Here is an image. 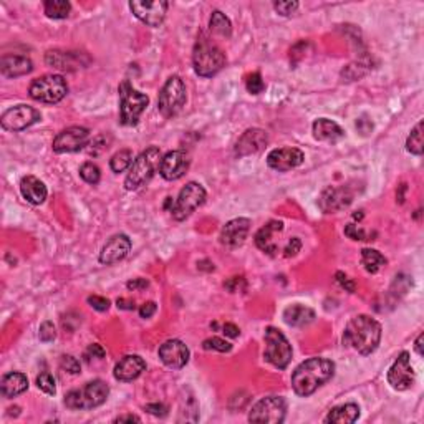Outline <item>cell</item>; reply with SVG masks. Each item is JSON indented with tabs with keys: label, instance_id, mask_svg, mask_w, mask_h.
Listing matches in <instances>:
<instances>
[{
	"label": "cell",
	"instance_id": "obj_46",
	"mask_svg": "<svg viewBox=\"0 0 424 424\" xmlns=\"http://www.w3.org/2000/svg\"><path fill=\"white\" fill-rule=\"evenodd\" d=\"M300 249H302V240H300L299 237H292V239L288 240L287 247L284 249V255L285 257H295L297 253L300 252Z\"/></svg>",
	"mask_w": 424,
	"mask_h": 424
},
{
	"label": "cell",
	"instance_id": "obj_16",
	"mask_svg": "<svg viewBox=\"0 0 424 424\" xmlns=\"http://www.w3.org/2000/svg\"><path fill=\"white\" fill-rule=\"evenodd\" d=\"M169 3L162 0H151V2H129V9L134 14V17L140 18L142 23L148 27H160L166 18Z\"/></svg>",
	"mask_w": 424,
	"mask_h": 424
},
{
	"label": "cell",
	"instance_id": "obj_1",
	"mask_svg": "<svg viewBox=\"0 0 424 424\" xmlns=\"http://www.w3.org/2000/svg\"><path fill=\"white\" fill-rule=\"evenodd\" d=\"M335 375V363L327 358H310L297 366L292 375V388L299 396H310L327 384Z\"/></svg>",
	"mask_w": 424,
	"mask_h": 424
},
{
	"label": "cell",
	"instance_id": "obj_54",
	"mask_svg": "<svg viewBox=\"0 0 424 424\" xmlns=\"http://www.w3.org/2000/svg\"><path fill=\"white\" fill-rule=\"evenodd\" d=\"M116 307L121 308V310H134V302L129 299H118Z\"/></svg>",
	"mask_w": 424,
	"mask_h": 424
},
{
	"label": "cell",
	"instance_id": "obj_55",
	"mask_svg": "<svg viewBox=\"0 0 424 424\" xmlns=\"http://www.w3.org/2000/svg\"><path fill=\"white\" fill-rule=\"evenodd\" d=\"M133 423V421H136V423H141V418L140 416H136V414H125V416H118L116 419H114V423Z\"/></svg>",
	"mask_w": 424,
	"mask_h": 424
},
{
	"label": "cell",
	"instance_id": "obj_12",
	"mask_svg": "<svg viewBox=\"0 0 424 424\" xmlns=\"http://www.w3.org/2000/svg\"><path fill=\"white\" fill-rule=\"evenodd\" d=\"M40 120L42 114L38 110L32 108L29 105H17L2 114L0 125L7 132H23V129L30 128L32 125H35Z\"/></svg>",
	"mask_w": 424,
	"mask_h": 424
},
{
	"label": "cell",
	"instance_id": "obj_19",
	"mask_svg": "<svg viewBox=\"0 0 424 424\" xmlns=\"http://www.w3.org/2000/svg\"><path fill=\"white\" fill-rule=\"evenodd\" d=\"M189 164H191V160L184 151H179V149L169 151L161 160L160 174L166 181H177L188 173Z\"/></svg>",
	"mask_w": 424,
	"mask_h": 424
},
{
	"label": "cell",
	"instance_id": "obj_13",
	"mask_svg": "<svg viewBox=\"0 0 424 424\" xmlns=\"http://www.w3.org/2000/svg\"><path fill=\"white\" fill-rule=\"evenodd\" d=\"M355 199V191L350 186H330L323 189L319 197V208L325 214H334L343 211Z\"/></svg>",
	"mask_w": 424,
	"mask_h": 424
},
{
	"label": "cell",
	"instance_id": "obj_10",
	"mask_svg": "<svg viewBox=\"0 0 424 424\" xmlns=\"http://www.w3.org/2000/svg\"><path fill=\"white\" fill-rule=\"evenodd\" d=\"M204 201H205V189L202 188L199 182H188V184L181 189L177 199L173 202L171 208L173 217L176 221L188 219L199 205L204 204Z\"/></svg>",
	"mask_w": 424,
	"mask_h": 424
},
{
	"label": "cell",
	"instance_id": "obj_36",
	"mask_svg": "<svg viewBox=\"0 0 424 424\" xmlns=\"http://www.w3.org/2000/svg\"><path fill=\"white\" fill-rule=\"evenodd\" d=\"M133 164V153L129 149H121V151L114 153L110 160V168L113 173H123Z\"/></svg>",
	"mask_w": 424,
	"mask_h": 424
},
{
	"label": "cell",
	"instance_id": "obj_50",
	"mask_svg": "<svg viewBox=\"0 0 424 424\" xmlns=\"http://www.w3.org/2000/svg\"><path fill=\"white\" fill-rule=\"evenodd\" d=\"M336 280H338V284L342 285L345 290L348 292H355V284L351 282L350 279H348L347 275H345L343 272H336Z\"/></svg>",
	"mask_w": 424,
	"mask_h": 424
},
{
	"label": "cell",
	"instance_id": "obj_14",
	"mask_svg": "<svg viewBox=\"0 0 424 424\" xmlns=\"http://www.w3.org/2000/svg\"><path fill=\"white\" fill-rule=\"evenodd\" d=\"M90 141V129L83 126H70L63 129L55 136L53 140V151L58 154L63 153H75L85 148Z\"/></svg>",
	"mask_w": 424,
	"mask_h": 424
},
{
	"label": "cell",
	"instance_id": "obj_3",
	"mask_svg": "<svg viewBox=\"0 0 424 424\" xmlns=\"http://www.w3.org/2000/svg\"><path fill=\"white\" fill-rule=\"evenodd\" d=\"M225 62H227V58H225L224 51L216 43H212L205 35H201L197 38L192 51V65L194 71L199 77H214V75H217L224 68Z\"/></svg>",
	"mask_w": 424,
	"mask_h": 424
},
{
	"label": "cell",
	"instance_id": "obj_40",
	"mask_svg": "<svg viewBox=\"0 0 424 424\" xmlns=\"http://www.w3.org/2000/svg\"><path fill=\"white\" fill-rule=\"evenodd\" d=\"M37 386H38V390H42L43 393H47V395L57 393V383H55V378L50 373H42L40 376H38Z\"/></svg>",
	"mask_w": 424,
	"mask_h": 424
},
{
	"label": "cell",
	"instance_id": "obj_9",
	"mask_svg": "<svg viewBox=\"0 0 424 424\" xmlns=\"http://www.w3.org/2000/svg\"><path fill=\"white\" fill-rule=\"evenodd\" d=\"M186 105V85L181 80V77L173 75L164 83L162 90L160 91L158 98V108L164 118H173L181 112L182 106Z\"/></svg>",
	"mask_w": 424,
	"mask_h": 424
},
{
	"label": "cell",
	"instance_id": "obj_31",
	"mask_svg": "<svg viewBox=\"0 0 424 424\" xmlns=\"http://www.w3.org/2000/svg\"><path fill=\"white\" fill-rule=\"evenodd\" d=\"M360 418L358 404L348 403L336 406L325 418V423H336V424H351Z\"/></svg>",
	"mask_w": 424,
	"mask_h": 424
},
{
	"label": "cell",
	"instance_id": "obj_21",
	"mask_svg": "<svg viewBox=\"0 0 424 424\" xmlns=\"http://www.w3.org/2000/svg\"><path fill=\"white\" fill-rule=\"evenodd\" d=\"M269 136L264 129L260 128H251L242 133L236 142V154L239 158L251 156V154L260 153L267 146Z\"/></svg>",
	"mask_w": 424,
	"mask_h": 424
},
{
	"label": "cell",
	"instance_id": "obj_32",
	"mask_svg": "<svg viewBox=\"0 0 424 424\" xmlns=\"http://www.w3.org/2000/svg\"><path fill=\"white\" fill-rule=\"evenodd\" d=\"M43 9H45L47 17L60 21V18L68 17L71 5L66 0H47V2L43 3Z\"/></svg>",
	"mask_w": 424,
	"mask_h": 424
},
{
	"label": "cell",
	"instance_id": "obj_22",
	"mask_svg": "<svg viewBox=\"0 0 424 424\" xmlns=\"http://www.w3.org/2000/svg\"><path fill=\"white\" fill-rule=\"evenodd\" d=\"M249 232H251V221L245 217H237V219L229 221L221 231V242L227 247H239L245 242Z\"/></svg>",
	"mask_w": 424,
	"mask_h": 424
},
{
	"label": "cell",
	"instance_id": "obj_47",
	"mask_svg": "<svg viewBox=\"0 0 424 424\" xmlns=\"http://www.w3.org/2000/svg\"><path fill=\"white\" fill-rule=\"evenodd\" d=\"M145 410L148 411V413H151L154 416H160V418H164L166 414H168V406L166 404H161V403H153V404H146Z\"/></svg>",
	"mask_w": 424,
	"mask_h": 424
},
{
	"label": "cell",
	"instance_id": "obj_56",
	"mask_svg": "<svg viewBox=\"0 0 424 424\" xmlns=\"http://www.w3.org/2000/svg\"><path fill=\"white\" fill-rule=\"evenodd\" d=\"M423 340H424V334H419V336H418V338H416V343H414V348H416V351H418L419 356L424 355V351H423Z\"/></svg>",
	"mask_w": 424,
	"mask_h": 424
},
{
	"label": "cell",
	"instance_id": "obj_28",
	"mask_svg": "<svg viewBox=\"0 0 424 424\" xmlns=\"http://www.w3.org/2000/svg\"><path fill=\"white\" fill-rule=\"evenodd\" d=\"M313 136L315 140L325 141V142H336L345 138V132L340 128V125H336L335 121L327 120V118H320L313 123L312 126Z\"/></svg>",
	"mask_w": 424,
	"mask_h": 424
},
{
	"label": "cell",
	"instance_id": "obj_17",
	"mask_svg": "<svg viewBox=\"0 0 424 424\" xmlns=\"http://www.w3.org/2000/svg\"><path fill=\"white\" fill-rule=\"evenodd\" d=\"M305 160V154L299 148H279L272 149L267 154V164L269 168L275 169V171L287 173L292 169L299 168Z\"/></svg>",
	"mask_w": 424,
	"mask_h": 424
},
{
	"label": "cell",
	"instance_id": "obj_20",
	"mask_svg": "<svg viewBox=\"0 0 424 424\" xmlns=\"http://www.w3.org/2000/svg\"><path fill=\"white\" fill-rule=\"evenodd\" d=\"M132 251V240L125 234H114L110 237L108 242L103 245L100 252V262L105 265H113L125 259Z\"/></svg>",
	"mask_w": 424,
	"mask_h": 424
},
{
	"label": "cell",
	"instance_id": "obj_44",
	"mask_svg": "<svg viewBox=\"0 0 424 424\" xmlns=\"http://www.w3.org/2000/svg\"><path fill=\"white\" fill-rule=\"evenodd\" d=\"M345 236H348L353 240H370L368 239L366 231H363L362 227H358V225L355 224H348L347 227H345Z\"/></svg>",
	"mask_w": 424,
	"mask_h": 424
},
{
	"label": "cell",
	"instance_id": "obj_57",
	"mask_svg": "<svg viewBox=\"0 0 424 424\" xmlns=\"http://www.w3.org/2000/svg\"><path fill=\"white\" fill-rule=\"evenodd\" d=\"M353 219H358V221H362V219H363V212H362V211L355 212V214H353Z\"/></svg>",
	"mask_w": 424,
	"mask_h": 424
},
{
	"label": "cell",
	"instance_id": "obj_5",
	"mask_svg": "<svg viewBox=\"0 0 424 424\" xmlns=\"http://www.w3.org/2000/svg\"><path fill=\"white\" fill-rule=\"evenodd\" d=\"M118 93H120V123L123 126H136L148 106L149 98L141 91L134 90L128 80L120 83Z\"/></svg>",
	"mask_w": 424,
	"mask_h": 424
},
{
	"label": "cell",
	"instance_id": "obj_35",
	"mask_svg": "<svg viewBox=\"0 0 424 424\" xmlns=\"http://www.w3.org/2000/svg\"><path fill=\"white\" fill-rule=\"evenodd\" d=\"M406 149L414 156H421L424 151V141H423V121H419L418 125L411 129L410 136L406 141Z\"/></svg>",
	"mask_w": 424,
	"mask_h": 424
},
{
	"label": "cell",
	"instance_id": "obj_53",
	"mask_svg": "<svg viewBox=\"0 0 424 424\" xmlns=\"http://www.w3.org/2000/svg\"><path fill=\"white\" fill-rule=\"evenodd\" d=\"M223 334L225 336H229V338H237V336L240 335L239 327H236L234 323H225L223 327Z\"/></svg>",
	"mask_w": 424,
	"mask_h": 424
},
{
	"label": "cell",
	"instance_id": "obj_49",
	"mask_svg": "<svg viewBox=\"0 0 424 424\" xmlns=\"http://www.w3.org/2000/svg\"><path fill=\"white\" fill-rule=\"evenodd\" d=\"M126 287H128V290H133V292L145 290V288L149 287V282L146 279H133L126 284Z\"/></svg>",
	"mask_w": 424,
	"mask_h": 424
},
{
	"label": "cell",
	"instance_id": "obj_43",
	"mask_svg": "<svg viewBox=\"0 0 424 424\" xmlns=\"http://www.w3.org/2000/svg\"><path fill=\"white\" fill-rule=\"evenodd\" d=\"M38 336H40V340L43 343H50L53 342L55 338H57V332H55V327L51 322H43L40 325V334H38Z\"/></svg>",
	"mask_w": 424,
	"mask_h": 424
},
{
	"label": "cell",
	"instance_id": "obj_38",
	"mask_svg": "<svg viewBox=\"0 0 424 424\" xmlns=\"http://www.w3.org/2000/svg\"><path fill=\"white\" fill-rule=\"evenodd\" d=\"M202 348L204 350H216L221 351V353H229L232 350V345L229 342H225L223 338H217V336H212V338H208L202 342Z\"/></svg>",
	"mask_w": 424,
	"mask_h": 424
},
{
	"label": "cell",
	"instance_id": "obj_48",
	"mask_svg": "<svg viewBox=\"0 0 424 424\" xmlns=\"http://www.w3.org/2000/svg\"><path fill=\"white\" fill-rule=\"evenodd\" d=\"M158 305L154 302H146L140 307V316L141 319H151V316L156 313Z\"/></svg>",
	"mask_w": 424,
	"mask_h": 424
},
{
	"label": "cell",
	"instance_id": "obj_8",
	"mask_svg": "<svg viewBox=\"0 0 424 424\" xmlns=\"http://www.w3.org/2000/svg\"><path fill=\"white\" fill-rule=\"evenodd\" d=\"M265 351L264 358L272 366L285 370L292 360V345L285 338V335L279 328L267 327L265 328Z\"/></svg>",
	"mask_w": 424,
	"mask_h": 424
},
{
	"label": "cell",
	"instance_id": "obj_15",
	"mask_svg": "<svg viewBox=\"0 0 424 424\" xmlns=\"http://www.w3.org/2000/svg\"><path fill=\"white\" fill-rule=\"evenodd\" d=\"M388 383L396 391H406L413 386L414 370L411 366L408 351H401L396 362L391 364V368L388 370Z\"/></svg>",
	"mask_w": 424,
	"mask_h": 424
},
{
	"label": "cell",
	"instance_id": "obj_42",
	"mask_svg": "<svg viewBox=\"0 0 424 424\" xmlns=\"http://www.w3.org/2000/svg\"><path fill=\"white\" fill-rule=\"evenodd\" d=\"M273 9H275L277 14L282 15V17H288V15H292L293 12L299 9V2H295V0H287V2H275V3H273Z\"/></svg>",
	"mask_w": 424,
	"mask_h": 424
},
{
	"label": "cell",
	"instance_id": "obj_23",
	"mask_svg": "<svg viewBox=\"0 0 424 424\" xmlns=\"http://www.w3.org/2000/svg\"><path fill=\"white\" fill-rule=\"evenodd\" d=\"M145 370H146V362L140 355H126L116 363L113 375L118 382L128 383L136 379Z\"/></svg>",
	"mask_w": 424,
	"mask_h": 424
},
{
	"label": "cell",
	"instance_id": "obj_30",
	"mask_svg": "<svg viewBox=\"0 0 424 424\" xmlns=\"http://www.w3.org/2000/svg\"><path fill=\"white\" fill-rule=\"evenodd\" d=\"M313 319H315V312L305 305H290L284 310L285 323L290 327H305V325L312 323Z\"/></svg>",
	"mask_w": 424,
	"mask_h": 424
},
{
	"label": "cell",
	"instance_id": "obj_41",
	"mask_svg": "<svg viewBox=\"0 0 424 424\" xmlns=\"http://www.w3.org/2000/svg\"><path fill=\"white\" fill-rule=\"evenodd\" d=\"M60 366H62V370L68 371V373H71V375H78L82 371L80 362H78V360L71 355H63L62 356Z\"/></svg>",
	"mask_w": 424,
	"mask_h": 424
},
{
	"label": "cell",
	"instance_id": "obj_37",
	"mask_svg": "<svg viewBox=\"0 0 424 424\" xmlns=\"http://www.w3.org/2000/svg\"><path fill=\"white\" fill-rule=\"evenodd\" d=\"M80 176H82V179L85 182H88V184H98L101 177V171H100V168L95 164V162L86 161L82 164Z\"/></svg>",
	"mask_w": 424,
	"mask_h": 424
},
{
	"label": "cell",
	"instance_id": "obj_26",
	"mask_svg": "<svg viewBox=\"0 0 424 424\" xmlns=\"http://www.w3.org/2000/svg\"><path fill=\"white\" fill-rule=\"evenodd\" d=\"M21 192L23 199L34 205H40L47 199V186L35 176H25L21 181Z\"/></svg>",
	"mask_w": 424,
	"mask_h": 424
},
{
	"label": "cell",
	"instance_id": "obj_24",
	"mask_svg": "<svg viewBox=\"0 0 424 424\" xmlns=\"http://www.w3.org/2000/svg\"><path fill=\"white\" fill-rule=\"evenodd\" d=\"M284 231L282 221H271L267 225H264L259 232L255 234V245L260 251L269 253V255H275L279 252V245H277L273 237L279 236Z\"/></svg>",
	"mask_w": 424,
	"mask_h": 424
},
{
	"label": "cell",
	"instance_id": "obj_4",
	"mask_svg": "<svg viewBox=\"0 0 424 424\" xmlns=\"http://www.w3.org/2000/svg\"><path fill=\"white\" fill-rule=\"evenodd\" d=\"M161 149L158 146H149L148 149H145L133 161L128 176L125 179V188L128 191H136L141 186H145L146 182L151 181L156 169L161 166Z\"/></svg>",
	"mask_w": 424,
	"mask_h": 424
},
{
	"label": "cell",
	"instance_id": "obj_6",
	"mask_svg": "<svg viewBox=\"0 0 424 424\" xmlns=\"http://www.w3.org/2000/svg\"><path fill=\"white\" fill-rule=\"evenodd\" d=\"M110 395V386L103 379H93L82 390H71L65 396V406L70 410H93L101 406Z\"/></svg>",
	"mask_w": 424,
	"mask_h": 424
},
{
	"label": "cell",
	"instance_id": "obj_11",
	"mask_svg": "<svg viewBox=\"0 0 424 424\" xmlns=\"http://www.w3.org/2000/svg\"><path fill=\"white\" fill-rule=\"evenodd\" d=\"M287 413V403L282 396H265L257 401L249 413L251 423H282Z\"/></svg>",
	"mask_w": 424,
	"mask_h": 424
},
{
	"label": "cell",
	"instance_id": "obj_27",
	"mask_svg": "<svg viewBox=\"0 0 424 424\" xmlns=\"http://www.w3.org/2000/svg\"><path fill=\"white\" fill-rule=\"evenodd\" d=\"M29 390V378L21 371H12L2 376L0 382V391L3 398H15V396L25 393Z\"/></svg>",
	"mask_w": 424,
	"mask_h": 424
},
{
	"label": "cell",
	"instance_id": "obj_51",
	"mask_svg": "<svg viewBox=\"0 0 424 424\" xmlns=\"http://www.w3.org/2000/svg\"><path fill=\"white\" fill-rule=\"evenodd\" d=\"M86 355H90V356H93V358H98V360H101L103 356L106 355V351H105V348L101 347V345H98V343H93V345H90L88 347V350H86Z\"/></svg>",
	"mask_w": 424,
	"mask_h": 424
},
{
	"label": "cell",
	"instance_id": "obj_7",
	"mask_svg": "<svg viewBox=\"0 0 424 424\" xmlns=\"http://www.w3.org/2000/svg\"><path fill=\"white\" fill-rule=\"evenodd\" d=\"M30 97L35 101L55 105L60 103L68 93V85L62 75H43L40 78H35L29 88Z\"/></svg>",
	"mask_w": 424,
	"mask_h": 424
},
{
	"label": "cell",
	"instance_id": "obj_29",
	"mask_svg": "<svg viewBox=\"0 0 424 424\" xmlns=\"http://www.w3.org/2000/svg\"><path fill=\"white\" fill-rule=\"evenodd\" d=\"M47 65L53 66L57 70H75L80 68L82 60L80 55L77 51H60V50H50L45 55Z\"/></svg>",
	"mask_w": 424,
	"mask_h": 424
},
{
	"label": "cell",
	"instance_id": "obj_18",
	"mask_svg": "<svg viewBox=\"0 0 424 424\" xmlns=\"http://www.w3.org/2000/svg\"><path fill=\"white\" fill-rule=\"evenodd\" d=\"M160 355L161 362L166 364L168 368L173 370H181L184 368L189 362V348L186 347L181 340H168L160 347Z\"/></svg>",
	"mask_w": 424,
	"mask_h": 424
},
{
	"label": "cell",
	"instance_id": "obj_39",
	"mask_svg": "<svg viewBox=\"0 0 424 424\" xmlns=\"http://www.w3.org/2000/svg\"><path fill=\"white\" fill-rule=\"evenodd\" d=\"M245 86H247V91L252 95H260L265 90V83L262 80V77H260L259 71H255V73L249 75L247 80H245Z\"/></svg>",
	"mask_w": 424,
	"mask_h": 424
},
{
	"label": "cell",
	"instance_id": "obj_25",
	"mask_svg": "<svg viewBox=\"0 0 424 424\" xmlns=\"http://www.w3.org/2000/svg\"><path fill=\"white\" fill-rule=\"evenodd\" d=\"M34 70V63L30 58L22 55H3L0 60V71L5 78H17L30 73Z\"/></svg>",
	"mask_w": 424,
	"mask_h": 424
},
{
	"label": "cell",
	"instance_id": "obj_2",
	"mask_svg": "<svg viewBox=\"0 0 424 424\" xmlns=\"http://www.w3.org/2000/svg\"><path fill=\"white\" fill-rule=\"evenodd\" d=\"M382 342V325L368 315H358L348 322L343 334V343L358 351L371 355Z\"/></svg>",
	"mask_w": 424,
	"mask_h": 424
},
{
	"label": "cell",
	"instance_id": "obj_52",
	"mask_svg": "<svg viewBox=\"0 0 424 424\" xmlns=\"http://www.w3.org/2000/svg\"><path fill=\"white\" fill-rule=\"evenodd\" d=\"M240 284H245L244 277H232L231 280H227V282L224 284V287L227 288L229 292H237L240 290Z\"/></svg>",
	"mask_w": 424,
	"mask_h": 424
},
{
	"label": "cell",
	"instance_id": "obj_34",
	"mask_svg": "<svg viewBox=\"0 0 424 424\" xmlns=\"http://www.w3.org/2000/svg\"><path fill=\"white\" fill-rule=\"evenodd\" d=\"M362 262L366 269V272L376 273L379 269L386 265V259L382 252L375 251V249H363L362 251Z\"/></svg>",
	"mask_w": 424,
	"mask_h": 424
},
{
	"label": "cell",
	"instance_id": "obj_45",
	"mask_svg": "<svg viewBox=\"0 0 424 424\" xmlns=\"http://www.w3.org/2000/svg\"><path fill=\"white\" fill-rule=\"evenodd\" d=\"M88 303L91 308H95V310H98V312H106L110 308V305H112V302H110L106 297H100V295L88 297Z\"/></svg>",
	"mask_w": 424,
	"mask_h": 424
},
{
	"label": "cell",
	"instance_id": "obj_33",
	"mask_svg": "<svg viewBox=\"0 0 424 424\" xmlns=\"http://www.w3.org/2000/svg\"><path fill=\"white\" fill-rule=\"evenodd\" d=\"M211 32L221 35V37L229 38L232 35V23L221 10H214L211 15V22H209Z\"/></svg>",
	"mask_w": 424,
	"mask_h": 424
}]
</instances>
